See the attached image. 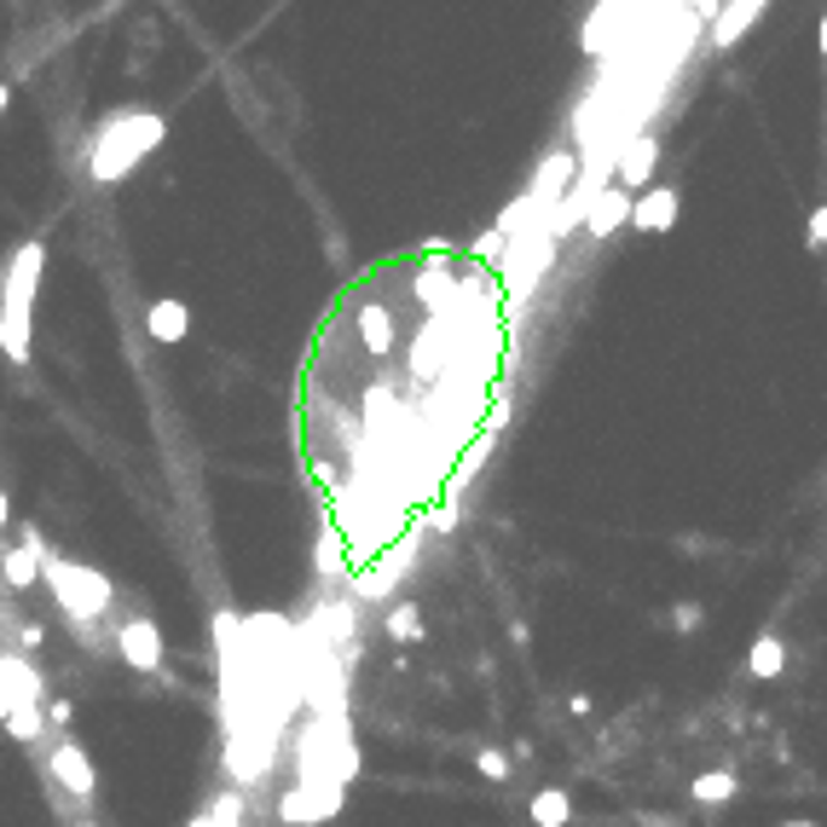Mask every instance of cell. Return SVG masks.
Masks as SVG:
<instances>
[{"instance_id":"6da1fadb","label":"cell","mask_w":827,"mask_h":827,"mask_svg":"<svg viewBox=\"0 0 827 827\" xmlns=\"http://www.w3.org/2000/svg\"><path fill=\"white\" fill-rule=\"evenodd\" d=\"M168 139V123L156 110H110L88 139V179L93 186H123L145 156Z\"/></svg>"},{"instance_id":"7a4b0ae2","label":"cell","mask_w":827,"mask_h":827,"mask_svg":"<svg viewBox=\"0 0 827 827\" xmlns=\"http://www.w3.org/2000/svg\"><path fill=\"white\" fill-rule=\"evenodd\" d=\"M47 272V237H24L7 267H0V313H7V359L30 365V336H35V290Z\"/></svg>"},{"instance_id":"3957f363","label":"cell","mask_w":827,"mask_h":827,"mask_svg":"<svg viewBox=\"0 0 827 827\" xmlns=\"http://www.w3.org/2000/svg\"><path fill=\"white\" fill-rule=\"evenodd\" d=\"M47 591L58 596L65 619L82 625V631H88L93 619H105L110 602H116L110 579L98 573V568H88V561H70V556H47Z\"/></svg>"},{"instance_id":"277c9868","label":"cell","mask_w":827,"mask_h":827,"mask_svg":"<svg viewBox=\"0 0 827 827\" xmlns=\"http://www.w3.org/2000/svg\"><path fill=\"white\" fill-rule=\"evenodd\" d=\"M341 811V781H295L284 799H278V822L284 827H313L330 822Z\"/></svg>"},{"instance_id":"5b68a950","label":"cell","mask_w":827,"mask_h":827,"mask_svg":"<svg viewBox=\"0 0 827 827\" xmlns=\"http://www.w3.org/2000/svg\"><path fill=\"white\" fill-rule=\"evenodd\" d=\"M116 649H123V660L133 665V672H156L163 665V631H156V619H145V614H133V619H123L116 625Z\"/></svg>"},{"instance_id":"8992f818","label":"cell","mask_w":827,"mask_h":827,"mask_svg":"<svg viewBox=\"0 0 827 827\" xmlns=\"http://www.w3.org/2000/svg\"><path fill=\"white\" fill-rule=\"evenodd\" d=\"M53 781L65 787V793H75V804H88L98 793L93 758H88V746H75V735H65V741L53 746Z\"/></svg>"},{"instance_id":"52a82bcc","label":"cell","mask_w":827,"mask_h":827,"mask_svg":"<svg viewBox=\"0 0 827 827\" xmlns=\"http://www.w3.org/2000/svg\"><path fill=\"white\" fill-rule=\"evenodd\" d=\"M677 209H683V197H677V186H649L631 203V226L642 232V237H660V232H672L677 226Z\"/></svg>"},{"instance_id":"ba28073f","label":"cell","mask_w":827,"mask_h":827,"mask_svg":"<svg viewBox=\"0 0 827 827\" xmlns=\"http://www.w3.org/2000/svg\"><path fill=\"white\" fill-rule=\"evenodd\" d=\"M654 163H660V133H649L642 128L631 145L619 151V168H614V179L625 191H649V179H654Z\"/></svg>"},{"instance_id":"9c48e42d","label":"cell","mask_w":827,"mask_h":827,"mask_svg":"<svg viewBox=\"0 0 827 827\" xmlns=\"http://www.w3.org/2000/svg\"><path fill=\"white\" fill-rule=\"evenodd\" d=\"M625 220H631V191L625 186H602L584 209V237H614Z\"/></svg>"},{"instance_id":"30bf717a","label":"cell","mask_w":827,"mask_h":827,"mask_svg":"<svg viewBox=\"0 0 827 827\" xmlns=\"http://www.w3.org/2000/svg\"><path fill=\"white\" fill-rule=\"evenodd\" d=\"M764 7H770V0H730V7H723L712 24H706V35H712V53H730L741 35L753 30V18H758Z\"/></svg>"},{"instance_id":"8fae6325","label":"cell","mask_w":827,"mask_h":827,"mask_svg":"<svg viewBox=\"0 0 827 827\" xmlns=\"http://www.w3.org/2000/svg\"><path fill=\"white\" fill-rule=\"evenodd\" d=\"M145 330H151V341H163V348H174V341H186V336H191V307H186V301H174V295L151 301Z\"/></svg>"},{"instance_id":"7c38bea8","label":"cell","mask_w":827,"mask_h":827,"mask_svg":"<svg viewBox=\"0 0 827 827\" xmlns=\"http://www.w3.org/2000/svg\"><path fill=\"white\" fill-rule=\"evenodd\" d=\"M353 330H359V341L382 359V353H394V313L382 307V301H365L359 307V318H353Z\"/></svg>"},{"instance_id":"4fadbf2b","label":"cell","mask_w":827,"mask_h":827,"mask_svg":"<svg viewBox=\"0 0 827 827\" xmlns=\"http://www.w3.org/2000/svg\"><path fill=\"white\" fill-rule=\"evenodd\" d=\"M0 689H7L18 706L42 700V672L24 660V654H0Z\"/></svg>"},{"instance_id":"5bb4252c","label":"cell","mask_w":827,"mask_h":827,"mask_svg":"<svg viewBox=\"0 0 827 827\" xmlns=\"http://www.w3.org/2000/svg\"><path fill=\"white\" fill-rule=\"evenodd\" d=\"M746 672H753V677H764V683H770V677H781V672H787V642L764 631V637L753 642V654H746Z\"/></svg>"},{"instance_id":"9a60e30c","label":"cell","mask_w":827,"mask_h":827,"mask_svg":"<svg viewBox=\"0 0 827 827\" xmlns=\"http://www.w3.org/2000/svg\"><path fill=\"white\" fill-rule=\"evenodd\" d=\"M0 730H12V741L35 746V741H42V730H47V706H42V700H30V706H12V718L0 723Z\"/></svg>"},{"instance_id":"2e32d148","label":"cell","mask_w":827,"mask_h":827,"mask_svg":"<svg viewBox=\"0 0 827 827\" xmlns=\"http://www.w3.org/2000/svg\"><path fill=\"white\" fill-rule=\"evenodd\" d=\"M533 822L538 827H568L573 822V799L561 793V787H544V793H533Z\"/></svg>"},{"instance_id":"e0dca14e","label":"cell","mask_w":827,"mask_h":827,"mask_svg":"<svg viewBox=\"0 0 827 827\" xmlns=\"http://www.w3.org/2000/svg\"><path fill=\"white\" fill-rule=\"evenodd\" d=\"M382 631H388L394 642H422V614H417V602H394V608L382 614Z\"/></svg>"},{"instance_id":"ac0fdd59","label":"cell","mask_w":827,"mask_h":827,"mask_svg":"<svg viewBox=\"0 0 827 827\" xmlns=\"http://www.w3.org/2000/svg\"><path fill=\"white\" fill-rule=\"evenodd\" d=\"M689 793H695L700 804H730V799H735V776H730V770H706V776H695Z\"/></svg>"},{"instance_id":"d6986e66","label":"cell","mask_w":827,"mask_h":827,"mask_svg":"<svg viewBox=\"0 0 827 827\" xmlns=\"http://www.w3.org/2000/svg\"><path fill=\"white\" fill-rule=\"evenodd\" d=\"M804 249H811V255L827 249V203H816L811 220H804Z\"/></svg>"},{"instance_id":"ffe728a7","label":"cell","mask_w":827,"mask_h":827,"mask_svg":"<svg viewBox=\"0 0 827 827\" xmlns=\"http://www.w3.org/2000/svg\"><path fill=\"white\" fill-rule=\"evenodd\" d=\"M475 770L492 776V781H503V776H510V758H503L498 746H480V753H475Z\"/></svg>"},{"instance_id":"44dd1931","label":"cell","mask_w":827,"mask_h":827,"mask_svg":"<svg viewBox=\"0 0 827 827\" xmlns=\"http://www.w3.org/2000/svg\"><path fill=\"white\" fill-rule=\"evenodd\" d=\"M341 544H336V533H325V544H318V573H341Z\"/></svg>"},{"instance_id":"7402d4cb","label":"cell","mask_w":827,"mask_h":827,"mask_svg":"<svg viewBox=\"0 0 827 827\" xmlns=\"http://www.w3.org/2000/svg\"><path fill=\"white\" fill-rule=\"evenodd\" d=\"M70 700H47V723H53V730H70Z\"/></svg>"},{"instance_id":"603a6c76","label":"cell","mask_w":827,"mask_h":827,"mask_svg":"<svg viewBox=\"0 0 827 827\" xmlns=\"http://www.w3.org/2000/svg\"><path fill=\"white\" fill-rule=\"evenodd\" d=\"M18 642H24V649H42V625H18Z\"/></svg>"},{"instance_id":"cb8c5ba5","label":"cell","mask_w":827,"mask_h":827,"mask_svg":"<svg viewBox=\"0 0 827 827\" xmlns=\"http://www.w3.org/2000/svg\"><path fill=\"white\" fill-rule=\"evenodd\" d=\"M12 706H18V700H12L7 689H0V723H7V718H12Z\"/></svg>"},{"instance_id":"d4e9b609","label":"cell","mask_w":827,"mask_h":827,"mask_svg":"<svg viewBox=\"0 0 827 827\" xmlns=\"http://www.w3.org/2000/svg\"><path fill=\"white\" fill-rule=\"evenodd\" d=\"M7 110H12V88H7V82H0V116H7Z\"/></svg>"},{"instance_id":"484cf974","label":"cell","mask_w":827,"mask_h":827,"mask_svg":"<svg viewBox=\"0 0 827 827\" xmlns=\"http://www.w3.org/2000/svg\"><path fill=\"white\" fill-rule=\"evenodd\" d=\"M822 58H827V12H822Z\"/></svg>"},{"instance_id":"4316f807","label":"cell","mask_w":827,"mask_h":827,"mask_svg":"<svg viewBox=\"0 0 827 827\" xmlns=\"http://www.w3.org/2000/svg\"><path fill=\"white\" fill-rule=\"evenodd\" d=\"M0 348H7V313H0Z\"/></svg>"},{"instance_id":"83f0119b","label":"cell","mask_w":827,"mask_h":827,"mask_svg":"<svg viewBox=\"0 0 827 827\" xmlns=\"http://www.w3.org/2000/svg\"><path fill=\"white\" fill-rule=\"evenodd\" d=\"M781 827H816V822H781Z\"/></svg>"}]
</instances>
